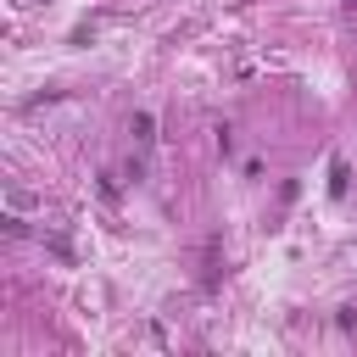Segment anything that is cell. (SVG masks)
I'll return each mask as SVG.
<instances>
[{
    "label": "cell",
    "instance_id": "obj_1",
    "mask_svg": "<svg viewBox=\"0 0 357 357\" xmlns=\"http://www.w3.org/2000/svg\"><path fill=\"white\" fill-rule=\"evenodd\" d=\"M128 128H134V139H139V145H151V139H156V123H151V117H145V112H139V117H134V123H128Z\"/></svg>",
    "mask_w": 357,
    "mask_h": 357
},
{
    "label": "cell",
    "instance_id": "obj_2",
    "mask_svg": "<svg viewBox=\"0 0 357 357\" xmlns=\"http://www.w3.org/2000/svg\"><path fill=\"white\" fill-rule=\"evenodd\" d=\"M340 6H346V11H357V0H340Z\"/></svg>",
    "mask_w": 357,
    "mask_h": 357
}]
</instances>
